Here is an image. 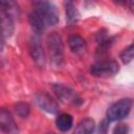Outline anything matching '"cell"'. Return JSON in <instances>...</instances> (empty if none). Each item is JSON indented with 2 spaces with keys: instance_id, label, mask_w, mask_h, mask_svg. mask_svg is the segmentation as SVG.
Returning a JSON list of instances; mask_svg holds the SVG:
<instances>
[{
  "instance_id": "1",
  "label": "cell",
  "mask_w": 134,
  "mask_h": 134,
  "mask_svg": "<svg viewBox=\"0 0 134 134\" xmlns=\"http://www.w3.org/2000/svg\"><path fill=\"white\" fill-rule=\"evenodd\" d=\"M34 12L43 20L46 27L53 26L59 22V12L57 6L49 1H35L32 3Z\"/></svg>"
},
{
  "instance_id": "2",
  "label": "cell",
  "mask_w": 134,
  "mask_h": 134,
  "mask_svg": "<svg viewBox=\"0 0 134 134\" xmlns=\"http://www.w3.org/2000/svg\"><path fill=\"white\" fill-rule=\"evenodd\" d=\"M47 48L49 59L54 67H61L64 63V46L61 36L53 31L47 37Z\"/></svg>"
},
{
  "instance_id": "3",
  "label": "cell",
  "mask_w": 134,
  "mask_h": 134,
  "mask_svg": "<svg viewBox=\"0 0 134 134\" xmlns=\"http://www.w3.org/2000/svg\"><path fill=\"white\" fill-rule=\"evenodd\" d=\"M133 100L131 98H121L111 105L107 110V119L109 121L120 120L125 118L131 111Z\"/></svg>"
},
{
  "instance_id": "4",
  "label": "cell",
  "mask_w": 134,
  "mask_h": 134,
  "mask_svg": "<svg viewBox=\"0 0 134 134\" xmlns=\"http://www.w3.org/2000/svg\"><path fill=\"white\" fill-rule=\"evenodd\" d=\"M119 70V66L116 61L113 60H105L99 61L91 66V73L94 76H100V77H107L112 76L116 74Z\"/></svg>"
},
{
  "instance_id": "5",
  "label": "cell",
  "mask_w": 134,
  "mask_h": 134,
  "mask_svg": "<svg viewBox=\"0 0 134 134\" xmlns=\"http://www.w3.org/2000/svg\"><path fill=\"white\" fill-rule=\"evenodd\" d=\"M28 49H29V53H30V57L34 60V62L39 67H44L46 58H45V52H44L43 46L41 44L40 36L35 35V34H32L30 36L29 41H28Z\"/></svg>"
},
{
  "instance_id": "6",
  "label": "cell",
  "mask_w": 134,
  "mask_h": 134,
  "mask_svg": "<svg viewBox=\"0 0 134 134\" xmlns=\"http://www.w3.org/2000/svg\"><path fill=\"white\" fill-rule=\"evenodd\" d=\"M53 91L58 98L66 104H71L74 106H79L83 103L82 98L79 96V94L72 90L70 87H67L63 84H54L53 85Z\"/></svg>"
},
{
  "instance_id": "7",
  "label": "cell",
  "mask_w": 134,
  "mask_h": 134,
  "mask_svg": "<svg viewBox=\"0 0 134 134\" xmlns=\"http://www.w3.org/2000/svg\"><path fill=\"white\" fill-rule=\"evenodd\" d=\"M35 102L36 104L44 111L54 114L59 111V105L57 103V100L49 95L46 92H38L35 94Z\"/></svg>"
},
{
  "instance_id": "8",
  "label": "cell",
  "mask_w": 134,
  "mask_h": 134,
  "mask_svg": "<svg viewBox=\"0 0 134 134\" xmlns=\"http://www.w3.org/2000/svg\"><path fill=\"white\" fill-rule=\"evenodd\" d=\"M0 131L4 134H19V128L12 114L3 108H0Z\"/></svg>"
},
{
  "instance_id": "9",
  "label": "cell",
  "mask_w": 134,
  "mask_h": 134,
  "mask_svg": "<svg viewBox=\"0 0 134 134\" xmlns=\"http://www.w3.org/2000/svg\"><path fill=\"white\" fill-rule=\"evenodd\" d=\"M14 32V20L0 9V37L9 38Z\"/></svg>"
},
{
  "instance_id": "10",
  "label": "cell",
  "mask_w": 134,
  "mask_h": 134,
  "mask_svg": "<svg viewBox=\"0 0 134 134\" xmlns=\"http://www.w3.org/2000/svg\"><path fill=\"white\" fill-rule=\"evenodd\" d=\"M0 9L4 12L12 20L19 18L20 7L17 2L12 0H0Z\"/></svg>"
},
{
  "instance_id": "11",
  "label": "cell",
  "mask_w": 134,
  "mask_h": 134,
  "mask_svg": "<svg viewBox=\"0 0 134 134\" xmlns=\"http://www.w3.org/2000/svg\"><path fill=\"white\" fill-rule=\"evenodd\" d=\"M68 45H69L71 51L76 54H81V53L85 52V50L87 48L86 41L79 35L70 36L68 39Z\"/></svg>"
},
{
  "instance_id": "12",
  "label": "cell",
  "mask_w": 134,
  "mask_h": 134,
  "mask_svg": "<svg viewBox=\"0 0 134 134\" xmlns=\"http://www.w3.org/2000/svg\"><path fill=\"white\" fill-rule=\"evenodd\" d=\"M28 20H29V24H30V26H31L32 31H34L35 35L40 36L41 34L44 32V30H45V28H46V25H45V23L43 22V20L39 17V15H38L37 13H35V12L32 10V12L29 14Z\"/></svg>"
},
{
  "instance_id": "13",
  "label": "cell",
  "mask_w": 134,
  "mask_h": 134,
  "mask_svg": "<svg viewBox=\"0 0 134 134\" xmlns=\"http://www.w3.org/2000/svg\"><path fill=\"white\" fill-rule=\"evenodd\" d=\"M72 125H73V118L68 113H61L58 115L55 119V126L62 132L69 131L72 128Z\"/></svg>"
},
{
  "instance_id": "14",
  "label": "cell",
  "mask_w": 134,
  "mask_h": 134,
  "mask_svg": "<svg viewBox=\"0 0 134 134\" xmlns=\"http://www.w3.org/2000/svg\"><path fill=\"white\" fill-rule=\"evenodd\" d=\"M95 122L92 118H85L79 122L73 134H93Z\"/></svg>"
},
{
  "instance_id": "15",
  "label": "cell",
  "mask_w": 134,
  "mask_h": 134,
  "mask_svg": "<svg viewBox=\"0 0 134 134\" xmlns=\"http://www.w3.org/2000/svg\"><path fill=\"white\" fill-rule=\"evenodd\" d=\"M65 5V12H66V21L69 25H72L74 23L77 22L79 18H80V14L74 5L73 2L71 1H66L64 2Z\"/></svg>"
},
{
  "instance_id": "16",
  "label": "cell",
  "mask_w": 134,
  "mask_h": 134,
  "mask_svg": "<svg viewBox=\"0 0 134 134\" xmlns=\"http://www.w3.org/2000/svg\"><path fill=\"white\" fill-rule=\"evenodd\" d=\"M15 111L16 113L22 117V118H26L29 114V111H30V107L28 104L26 103H18L16 106H15Z\"/></svg>"
},
{
  "instance_id": "17",
  "label": "cell",
  "mask_w": 134,
  "mask_h": 134,
  "mask_svg": "<svg viewBox=\"0 0 134 134\" xmlns=\"http://www.w3.org/2000/svg\"><path fill=\"white\" fill-rule=\"evenodd\" d=\"M133 51H134L133 50V44L129 45L126 49H124L121 51L120 59H121L124 64H128V63H130L132 61V59H133Z\"/></svg>"
},
{
  "instance_id": "18",
  "label": "cell",
  "mask_w": 134,
  "mask_h": 134,
  "mask_svg": "<svg viewBox=\"0 0 134 134\" xmlns=\"http://www.w3.org/2000/svg\"><path fill=\"white\" fill-rule=\"evenodd\" d=\"M129 133V128L125 124H119L115 127L113 134H128Z\"/></svg>"
}]
</instances>
